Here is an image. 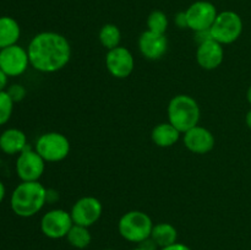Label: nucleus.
<instances>
[{"instance_id":"nucleus-1","label":"nucleus","mask_w":251,"mask_h":250,"mask_svg":"<svg viewBox=\"0 0 251 250\" xmlns=\"http://www.w3.org/2000/svg\"><path fill=\"white\" fill-rule=\"evenodd\" d=\"M29 65L41 73H56L68 65L71 47L68 39L56 32H41L31 39L27 48Z\"/></svg>"},{"instance_id":"nucleus-2","label":"nucleus","mask_w":251,"mask_h":250,"mask_svg":"<svg viewBox=\"0 0 251 250\" xmlns=\"http://www.w3.org/2000/svg\"><path fill=\"white\" fill-rule=\"evenodd\" d=\"M47 203V189L39 181H21L12 191L10 206L19 217H32Z\"/></svg>"},{"instance_id":"nucleus-3","label":"nucleus","mask_w":251,"mask_h":250,"mask_svg":"<svg viewBox=\"0 0 251 250\" xmlns=\"http://www.w3.org/2000/svg\"><path fill=\"white\" fill-rule=\"evenodd\" d=\"M168 122L181 134L199 125L201 110L195 98L189 95H178L168 104Z\"/></svg>"},{"instance_id":"nucleus-4","label":"nucleus","mask_w":251,"mask_h":250,"mask_svg":"<svg viewBox=\"0 0 251 250\" xmlns=\"http://www.w3.org/2000/svg\"><path fill=\"white\" fill-rule=\"evenodd\" d=\"M153 222L146 212L132 210L124 213L118 222L119 234L130 243L141 244L151 237Z\"/></svg>"},{"instance_id":"nucleus-5","label":"nucleus","mask_w":251,"mask_h":250,"mask_svg":"<svg viewBox=\"0 0 251 250\" xmlns=\"http://www.w3.org/2000/svg\"><path fill=\"white\" fill-rule=\"evenodd\" d=\"M210 31L212 39L222 46L232 44L242 36L243 20L237 12L230 10L218 12Z\"/></svg>"},{"instance_id":"nucleus-6","label":"nucleus","mask_w":251,"mask_h":250,"mask_svg":"<svg viewBox=\"0 0 251 250\" xmlns=\"http://www.w3.org/2000/svg\"><path fill=\"white\" fill-rule=\"evenodd\" d=\"M34 150L46 162H60L70 153V141L61 132H46L37 139Z\"/></svg>"},{"instance_id":"nucleus-7","label":"nucleus","mask_w":251,"mask_h":250,"mask_svg":"<svg viewBox=\"0 0 251 250\" xmlns=\"http://www.w3.org/2000/svg\"><path fill=\"white\" fill-rule=\"evenodd\" d=\"M188 28L194 32H200L210 29L217 17L218 11L211 1L199 0L193 2L185 10Z\"/></svg>"},{"instance_id":"nucleus-8","label":"nucleus","mask_w":251,"mask_h":250,"mask_svg":"<svg viewBox=\"0 0 251 250\" xmlns=\"http://www.w3.org/2000/svg\"><path fill=\"white\" fill-rule=\"evenodd\" d=\"M46 169V161L36 150L27 146L16 159V173L22 181H39Z\"/></svg>"},{"instance_id":"nucleus-9","label":"nucleus","mask_w":251,"mask_h":250,"mask_svg":"<svg viewBox=\"0 0 251 250\" xmlns=\"http://www.w3.org/2000/svg\"><path fill=\"white\" fill-rule=\"evenodd\" d=\"M74 222L70 212L61 208H54L44 213L41 220V230L50 239L66 238Z\"/></svg>"},{"instance_id":"nucleus-10","label":"nucleus","mask_w":251,"mask_h":250,"mask_svg":"<svg viewBox=\"0 0 251 250\" xmlns=\"http://www.w3.org/2000/svg\"><path fill=\"white\" fill-rule=\"evenodd\" d=\"M103 212V206L97 198L83 196L73 205L70 211L71 218L75 225L90 228L98 222Z\"/></svg>"},{"instance_id":"nucleus-11","label":"nucleus","mask_w":251,"mask_h":250,"mask_svg":"<svg viewBox=\"0 0 251 250\" xmlns=\"http://www.w3.org/2000/svg\"><path fill=\"white\" fill-rule=\"evenodd\" d=\"M29 65L28 53L19 44L2 48L0 51V69L7 76H20Z\"/></svg>"},{"instance_id":"nucleus-12","label":"nucleus","mask_w":251,"mask_h":250,"mask_svg":"<svg viewBox=\"0 0 251 250\" xmlns=\"http://www.w3.org/2000/svg\"><path fill=\"white\" fill-rule=\"evenodd\" d=\"M107 70L115 78H126L135 68V59L131 51L125 47H117L108 50L105 56Z\"/></svg>"},{"instance_id":"nucleus-13","label":"nucleus","mask_w":251,"mask_h":250,"mask_svg":"<svg viewBox=\"0 0 251 250\" xmlns=\"http://www.w3.org/2000/svg\"><path fill=\"white\" fill-rule=\"evenodd\" d=\"M183 141L186 149L196 154L208 153L215 147V136L212 132L200 125H196L184 132Z\"/></svg>"},{"instance_id":"nucleus-14","label":"nucleus","mask_w":251,"mask_h":250,"mask_svg":"<svg viewBox=\"0 0 251 250\" xmlns=\"http://www.w3.org/2000/svg\"><path fill=\"white\" fill-rule=\"evenodd\" d=\"M140 53L149 60H158L168 49V39L166 34L156 33L152 31L142 32L139 38Z\"/></svg>"},{"instance_id":"nucleus-15","label":"nucleus","mask_w":251,"mask_h":250,"mask_svg":"<svg viewBox=\"0 0 251 250\" xmlns=\"http://www.w3.org/2000/svg\"><path fill=\"white\" fill-rule=\"evenodd\" d=\"M225 59V49L223 46L215 39H208V41L200 43L196 50V61L199 65L205 70H215Z\"/></svg>"},{"instance_id":"nucleus-16","label":"nucleus","mask_w":251,"mask_h":250,"mask_svg":"<svg viewBox=\"0 0 251 250\" xmlns=\"http://www.w3.org/2000/svg\"><path fill=\"white\" fill-rule=\"evenodd\" d=\"M27 146L26 134L22 130L11 127L0 135V150L4 153L20 154Z\"/></svg>"},{"instance_id":"nucleus-17","label":"nucleus","mask_w":251,"mask_h":250,"mask_svg":"<svg viewBox=\"0 0 251 250\" xmlns=\"http://www.w3.org/2000/svg\"><path fill=\"white\" fill-rule=\"evenodd\" d=\"M180 134L178 129L173 126L171 123H159L158 125L152 129L151 139L154 145L158 147H171L176 145L180 139Z\"/></svg>"},{"instance_id":"nucleus-18","label":"nucleus","mask_w":251,"mask_h":250,"mask_svg":"<svg viewBox=\"0 0 251 250\" xmlns=\"http://www.w3.org/2000/svg\"><path fill=\"white\" fill-rule=\"evenodd\" d=\"M21 34L19 22L10 16L0 17V47H6L17 44V41Z\"/></svg>"},{"instance_id":"nucleus-19","label":"nucleus","mask_w":251,"mask_h":250,"mask_svg":"<svg viewBox=\"0 0 251 250\" xmlns=\"http://www.w3.org/2000/svg\"><path fill=\"white\" fill-rule=\"evenodd\" d=\"M150 238L153 240L157 247L162 249V248L169 247V245L176 243L178 232H176V228L171 223L161 222L153 225Z\"/></svg>"},{"instance_id":"nucleus-20","label":"nucleus","mask_w":251,"mask_h":250,"mask_svg":"<svg viewBox=\"0 0 251 250\" xmlns=\"http://www.w3.org/2000/svg\"><path fill=\"white\" fill-rule=\"evenodd\" d=\"M98 38H100V44L105 49L110 50V49L119 47L120 41H122V32H120L119 27L117 25L105 24L100 27Z\"/></svg>"},{"instance_id":"nucleus-21","label":"nucleus","mask_w":251,"mask_h":250,"mask_svg":"<svg viewBox=\"0 0 251 250\" xmlns=\"http://www.w3.org/2000/svg\"><path fill=\"white\" fill-rule=\"evenodd\" d=\"M66 239H68L69 244L71 247L76 248V249H85L90 245L91 240H92V235H91L87 227L74 223L73 227L69 230L68 235H66Z\"/></svg>"},{"instance_id":"nucleus-22","label":"nucleus","mask_w":251,"mask_h":250,"mask_svg":"<svg viewBox=\"0 0 251 250\" xmlns=\"http://www.w3.org/2000/svg\"><path fill=\"white\" fill-rule=\"evenodd\" d=\"M168 24V17L161 10H154L147 17V29L156 33H166Z\"/></svg>"},{"instance_id":"nucleus-23","label":"nucleus","mask_w":251,"mask_h":250,"mask_svg":"<svg viewBox=\"0 0 251 250\" xmlns=\"http://www.w3.org/2000/svg\"><path fill=\"white\" fill-rule=\"evenodd\" d=\"M14 110V100L6 91H0V125L6 124Z\"/></svg>"},{"instance_id":"nucleus-24","label":"nucleus","mask_w":251,"mask_h":250,"mask_svg":"<svg viewBox=\"0 0 251 250\" xmlns=\"http://www.w3.org/2000/svg\"><path fill=\"white\" fill-rule=\"evenodd\" d=\"M6 92L9 93V96L11 97V100L15 102H21L22 100L26 96V88L24 86L19 85V83H15V85H11L6 90Z\"/></svg>"},{"instance_id":"nucleus-25","label":"nucleus","mask_w":251,"mask_h":250,"mask_svg":"<svg viewBox=\"0 0 251 250\" xmlns=\"http://www.w3.org/2000/svg\"><path fill=\"white\" fill-rule=\"evenodd\" d=\"M174 21H176V25L179 28H188V21H186L185 11L178 12V14L176 15V17H174Z\"/></svg>"},{"instance_id":"nucleus-26","label":"nucleus","mask_w":251,"mask_h":250,"mask_svg":"<svg viewBox=\"0 0 251 250\" xmlns=\"http://www.w3.org/2000/svg\"><path fill=\"white\" fill-rule=\"evenodd\" d=\"M161 250H191V249L188 247V245L181 244V243L176 242V243H174V244L169 245V247L162 248Z\"/></svg>"},{"instance_id":"nucleus-27","label":"nucleus","mask_w":251,"mask_h":250,"mask_svg":"<svg viewBox=\"0 0 251 250\" xmlns=\"http://www.w3.org/2000/svg\"><path fill=\"white\" fill-rule=\"evenodd\" d=\"M7 77L9 76L0 69V91H5V87L7 85Z\"/></svg>"},{"instance_id":"nucleus-28","label":"nucleus","mask_w":251,"mask_h":250,"mask_svg":"<svg viewBox=\"0 0 251 250\" xmlns=\"http://www.w3.org/2000/svg\"><path fill=\"white\" fill-rule=\"evenodd\" d=\"M4 198H5V186L4 184H2V181L0 180V203L2 202Z\"/></svg>"},{"instance_id":"nucleus-29","label":"nucleus","mask_w":251,"mask_h":250,"mask_svg":"<svg viewBox=\"0 0 251 250\" xmlns=\"http://www.w3.org/2000/svg\"><path fill=\"white\" fill-rule=\"evenodd\" d=\"M245 123H247L248 127L251 129V109L247 113V115H245Z\"/></svg>"},{"instance_id":"nucleus-30","label":"nucleus","mask_w":251,"mask_h":250,"mask_svg":"<svg viewBox=\"0 0 251 250\" xmlns=\"http://www.w3.org/2000/svg\"><path fill=\"white\" fill-rule=\"evenodd\" d=\"M247 98H248V102H249L250 105H251V86H250L249 90H248V92H247Z\"/></svg>"},{"instance_id":"nucleus-31","label":"nucleus","mask_w":251,"mask_h":250,"mask_svg":"<svg viewBox=\"0 0 251 250\" xmlns=\"http://www.w3.org/2000/svg\"><path fill=\"white\" fill-rule=\"evenodd\" d=\"M132 250H147V249H145V248H142V247H139V248H135V249H132Z\"/></svg>"},{"instance_id":"nucleus-32","label":"nucleus","mask_w":251,"mask_h":250,"mask_svg":"<svg viewBox=\"0 0 251 250\" xmlns=\"http://www.w3.org/2000/svg\"><path fill=\"white\" fill-rule=\"evenodd\" d=\"M104 250H114V249H104Z\"/></svg>"},{"instance_id":"nucleus-33","label":"nucleus","mask_w":251,"mask_h":250,"mask_svg":"<svg viewBox=\"0 0 251 250\" xmlns=\"http://www.w3.org/2000/svg\"><path fill=\"white\" fill-rule=\"evenodd\" d=\"M1 49H2V48H1V47H0V51H1Z\"/></svg>"}]
</instances>
